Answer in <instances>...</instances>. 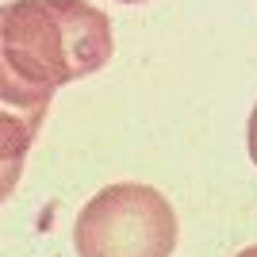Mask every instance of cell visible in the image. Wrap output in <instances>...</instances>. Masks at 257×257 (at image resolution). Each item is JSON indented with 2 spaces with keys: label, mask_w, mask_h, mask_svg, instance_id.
Returning a JSON list of instances; mask_svg holds the SVG:
<instances>
[{
  "label": "cell",
  "mask_w": 257,
  "mask_h": 257,
  "mask_svg": "<svg viewBox=\"0 0 257 257\" xmlns=\"http://www.w3.org/2000/svg\"><path fill=\"white\" fill-rule=\"evenodd\" d=\"M46 123V107H20L0 100V204L20 188L23 161Z\"/></svg>",
  "instance_id": "3957f363"
},
{
  "label": "cell",
  "mask_w": 257,
  "mask_h": 257,
  "mask_svg": "<svg viewBox=\"0 0 257 257\" xmlns=\"http://www.w3.org/2000/svg\"><path fill=\"white\" fill-rule=\"evenodd\" d=\"M123 4H139V0H123Z\"/></svg>",
  "instance_id": "8992f818"
},
{
  "label": "cell",
  "mask_w": 257,
  "mask_h": 257,
  "mask_svg": "<svg viewBox=\"0 0 257 257\" xmlns=\"http://www.w3.org/2000/svg\"><path fill=\"white\" fill-rule=\"evenodd\" d=\"M115 54L111 20L88 0L0 4V100L46 107L62 85L104 69Z\"/></svg>",
  "instance_id": "6da1fadb"
},
{
  "label": "cell",
  "mask_w": 257,
  "mask_h": 257,
  "mask_svg": "<svg viewBox=\"0 0 257 257\" xmlns=\"http://www.w3.org/2000/svg\"><path fill=\"white\" fill-rule=\"evenodd\" d=\"M234 257H257V246H246L242 253H234Z\"/></svg>",
  "instance_id": "5b68a950"
},
{
  "label": "cell",
  "mask_w": 257,
  "mask_h": 257,
  "mask_svg": "<svg viewBox=\"0 0 257 257\" xmlns=\"http://www.w3.org/2000/svg\"><path fill=\"white\" fill-rule=\"evenodd\" d=\"M177 211L154 184L119 181L100 188L73 223L77 257H173Z\"/></svg>",
  "instance_id": "7a4b0ae2"
},
{
  "label": "cell",
  "mask_w": 257,
  "mask_h": 257,
  "mask_svg": "<svg viewBox=\"0 0 257 257\" xmlns=\"http://www.w3.org/2000/svg\"><path fill=\"white\" fill-rule=\"evenodd\" d=\"M246 139H249V158H253V165H257V104H253V111H249V131H246Z\"/></svg>",
  "instance_id": "277c9868"
}]
</instances>
